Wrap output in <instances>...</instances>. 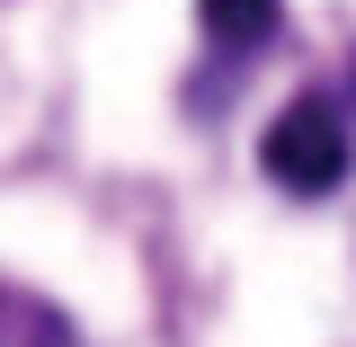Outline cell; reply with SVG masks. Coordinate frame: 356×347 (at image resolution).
<instances>
[{"label":"cell","mask_w":356,"mask_h":347,"mask_svg":"<svg viewBox=\"0 0 356 347\" xmlns=\"http://www.w3.org/2000/svg\"><path fill=\"white\" fill-rule=\"evenodd\" d=\"M259 161H267V178L285 187V196H330L339 178H348V161H356V143H348V125H339V107L312 89V98H294L276 125H267V143H259Z\"/></svg>","instance_id":"cell-1"},{"label":"cell","mask_w":356,"mask_h":347,"mask_svg":"<svg viewBox=\"0 0 356 347\" xmlns=\"http://www.w3.org/2000/svg\"><path fill=\"white\" fill-rule=\"evenodd\" d=\"M196 18H205V36H214L222 54H259V45H276V27H285V0H196Z\"/></svg>","instance_id":"cell-2"},{"label":"cell","mask_w":356,"mask_h":347,"mask_svg":"<svg viewBox=\"0 0 356 347\" xmlns=\"http://www.w3.org/2000/svg\"><path fill=\"white\" fill-rule=\"evenodd\" d=\"M0 347H89L63 312L44 303V294H18V285H0Z\"/></svg>","instance_id":"cell-3"}]
</instances>
